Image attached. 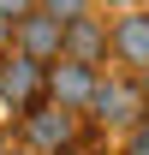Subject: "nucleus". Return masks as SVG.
Wrapping results in <instances>:
<instances>
[{
	"mask_svg": "<svg viewBox=\"0 0 149 155\" xmlns=\"http://www.w3.org/2000/svg\"><path fill=\"white\" fill-rule=\"evenodd\" d=\"M12 48L48 66V60H60V48H66V24H60V18H48V12L36 6V12H24V18L12 24Z\"/></svg>",
	"mask_w": 149,
	"mask_h": 155,
	"instance_id": "6",
	"label": "nucleus"
},
{
	"mask_svg": "<svg viewBox=\"0 0 149 155\" xmlns=\"http://www.w3.org/2000/svg\"><path fill=\"white\" fill-rule=\"evenodd\" d=\"M12 24H18V18H6V12H0V54L12 48Z\"/></svg>",
	"mask_w": 149,
	"mask_h": 155,
	"instance_id": "10",
	"label": "nucleus"
},
{
	"mask_svg": "<svg viewBox=\"0 0 149 155\" xmlns=\"http://www.w3.org/2000/svg\"><path fill=\"white\" fill-rule=\"evenodd\" d=\"M95 6H113V12H125V6H131V0H95Z\"/></svg>",
	"mask_w": 149,
	"mask_h": 155,
	"instance_id": "12",
	"label": "nucleus"
},
{
	"mask_svg": "<svg viewBox=\"0 0 149 155\" xmlns=\"http://www.w3.org/2000/svg\"><path fill=\"white\" fill-rule=\"evenodd\" d=\"M0 155H36V149H24V143H6V149H0Z\"/></svg>",
	"mask_w": 149,
	"mask_h": 155,
	"instance_id": "11",
	"label": "nucleus"
},
{
	"mask_svg": "<svg viewBox=\"0 0 149 155\" xmlns=\"http://www.w3.org/2000/svg\"><path fill=\"white\" fill-rule=\"evenodd\" d=\"M60 54L84 60V66H108L113 48H108V18L101 12H84V18H66V48Z\"/></svg>",
	"mask_w": 149,
	"mask_h": 155,
	"instance_id": "7",
	"label": "nucleus"
},
{
	"mask_svg": "<svg viewBox=\"0 0 149 155\" xmlns=\"http://www.w3.org/2000/svg\"><path fill=\"white\" fill-rule=\"evenodd\" d=\"M0 101H6L12 119L30 114L36 101H48V66L30 60V54H18V48H6L0 54Z\"/></svg>",
	"mask_w": 149,
	"mask_h": 155,
	"instance_id": "3",
	"label": "nucleus"
},
{
	"mask_svg": "<svg viewBox=\"0 0 149 155\" xmlns=\"http://www.w3.org/2000/svg\"><path fill=\"white\" fill-rule=\"evenodd\" d=\"M36 6L48 12V18H60V24H66V18H84V12H95V0H36Z\"/></svg>",
	"mask_w": 149,
	"mask_h": 155,
	"instance_id": "8",
	"label": "nucleus"
},
{
	"mask_svg": "<svg viewBox=\"0 0 149 155\" xmlns=\"http://www.w3.org/2000/svg\"><path fill=\"white\" fill-rule=\"evenodd\" d=\"M0 12L6 18H24V12H36V0H0Z\"/></svg>",
	"mask_w": 149,
	"mask_h": 155,
	"instance_id": "9",
	"label": "nucleus"
},
{
	"mask_svg": "<svg viewBox=\"0 0 149 155\" xmlns=\"http://www.w3.org/2000/svg\"><path fill=\"white\" fill-rule=\"evenodd\" d=\"M108 48L119 72H149V6H125L108 18Z\"/></svg>",
	"mask_w": 149,
	"mask_h": 155,
	"instance_id": "4",
	"label": "nucleus"
},
{
	"mask_svg": "<svg viewBox=\"0 0 149 155\" xmlns=\"http://www.w3.org/2000/svg\"><path fill=\"white\" fill-rule=\"evenodd\" d=\"M95 84H101V66H84V60H72V54L48 60V101H60V107L84 114L90 96H95Z\"/></svg>",
	"mask_w": 149,
	"mask_h": 155,
	"instance_id": "5",
	"label": "nucleus"
},
{
	"mask_svg": "<svg viewBox=\"0 0 149 155\" xmlns=\"http://www.w3.org/2000/svg\"><path fill=\"white\" fill-rule=\"evenodd\" d=\"M0 149H6V131H0Z\"/></svg>",
	"mask_w": 149,
	"mask_h": 155,
	"instance_id": "14",
	"label": "nucleus"
},
{
	"mask_svg": "<svg viewBox=\"0 0 149 155\" xmlns=\"http://www.w3.org/2000/svg\"><path fill=\"white\" fill-rule=\"evenodd\" d=\"M84 119H90V125H101V131H119V137H125L137 119H149V101H143L137 72H101V84H95V96H90V107H84Z\"/></svg>",
	"mask_w": 149,
	"mask_h": 155,
	"instance_id": "1",
	"label": "nucleus"
},
{
	"mask_svg": "<svg viewBox=\"0 0 149 155\" xmlns=\"http://www.w3.org/2000/svg\"><path fill=\"white\" fill-rule=\"evenodd\" d=\"M18 143L36 155H60V149H84V114L60 107V101H36L30 114H18Z\"/></svg>",
	"mask_w": 149,
	"mask_h": 155,
	"instance_id": "2",
	"label": "nucleus"
},
{
	"mask_svg": "<svg viewBox=\"0 0 149 155\" xmlns=\"http://www.w3.org/2000/svg\"><path fill=\"white\" fill-rule=\"evenodd\" d=\"M84 155H90V149H84Z\"/></svg>",
	"mask_w": 149,
	"mask_h": 155,
	"instance_id": "15",
	"label": "nucleus"
},
{
	"mask_svg": "<svg viewBox=\"0 0 149 155\" xmlns=\"http://www.w3.org/2000/svg\"><path fill=\"white\" fill-rule=\"evenodd\" d=\"M137 84H143V101H149V72H137Z\"/></svg>",
	"mask_w": 149,
	"mask_h": 155,
	"instance_id": "13",
	"label": "nucleus"
}]
</instances>
